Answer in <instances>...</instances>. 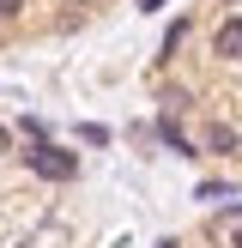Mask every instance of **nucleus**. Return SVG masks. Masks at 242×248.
I'll list each match as a JSON object with an SVG mask.
<instances>
[{
	"label": "nucleus",
	"mask_w": 242,
	"mask_h": 248,
	"mask_svg": "<svg viewBox=\"0 0 242 248\" xmlns=\"http://www.w3.org/2000/svg\"><path fill=\"white\" fill-rule=\"evenodd\" d=\"M212 55L230 61V67H242V12L218 18V31H212Z\"/></svg>",
	"instance_id": "obj_2"
},
{
	"label": "nucleus",
	"mask_w": 242,
	"mask_h": 248,
	"mask_svg": "<svg viewBox=\"0 0 242 248\" xmlns=\"http://www.w3.org/2000/svg\"><path fill=\"white\" fill-rule=\"evenodd\" d=\"M157 248H182V242H176V236H164V242H157Z\"/></svg>",
	"instance_id": "obj_14"
},
{
	"label": "nucleus",
	"mask_w": 242,
	"mask_h": 248,
	"mask_svg": "<svg viewBox=\"0 0 242 248\" xmlns=\"http://www.w3.org/2000/svg\"><path fill=\"white\" fill-rule=\"evenodd\" d=\"M6 145H12V127H6V121H0V152H6Z\"/></svg>",
	"instance_id": "obj_11"
},
{
	"label": "nucleus",
	"mask_w": 242,
	"mask_h": 248,
	"mask_svg": "<svg viewBox=\"0 0 242 248\" xmlns=\"http://www.w3.org/2000/svg\"><path fill=\"white\" fill-rule=\"evenodd\" d=\"M182 43H188V18H176V24H169V31H164V48H157V55L169 61V55H176Z\"/></svg>",
	"instance_id": "obj_5"
},
{
	"label": "nucleus",
	"mask_w": 242,
	"mask_h": 248,
	"mask_svg": "<svg viewBox=\"0 0 242 248\" xmlns=\"http://www.w3.org/2000/svg\"><path fill=\"white\" fill-rule=\"evenodd\" d=\"M18 157H24V170H30L36 182H55V188L79 176V152H67V145H55V140H36V145H24Z\"/></svg>",
	"instance_id": "obj_1"
},
{
	"label": "nucleus",
	"mask_w": 242,
	"mask_h": 248,
	"mask_svg": "<svg viewBox=\"0 0 242 248\" xmlns=\"http://www.w3.org/2000/svg\"><path fill=\"white\" fill-rule=\"evenodd\" d=\"M230 248H242V224H236V230H230Z\"/></svg>",
	"instance_id": "obj_12"
},
{
	"label": "nucleus",
	"mask_w": 242,
	"mask_h": 248,
	"mask_svg": "<svg viewBox=\"0 0 242 248\" xmlns=\"http://www.w3.org/2000/svg\"><path fill=\"white\" fill-rule=\"evenodd\" d=\"M169 6V0H139V12H164Z\"/></svg>",
	"instance_id": "obj_10"
},
{
	"label": "nucleus",
	"mask_w": 242,
	"mask_h": 248,
	"mask_svg": "<svg viewBox=\"0 0 242 248\" xmlns=\"http://www.w3.org/2000/svg\"><path fill=\"white\" fill-rule=\"evenodd\" d=\"M242 145V133L236 127H224V121H218V127H206V140H200V152H212V157H224V152H236Z\"/></svg>",
	"instance_id": "obj_4"
},
{
	"label": "nucleus",
	"mask_w": 242,
	"mask_h": 248,
	"mask_svg": "<svg viewBox=\"0 0 242 248\" xmlns=\"http://www.w3.org/2000/svg\"><path fill=\"white\" fill-rule=\"evenodd\" d=\"M18 133H24V140H30V145H36V140H48V127H43V121H30V115L18 121Z\"/></svg>",
	"instance_id": "obj_8"
},
{
	"label": "nucleus",
	"mask_w": 242,
	"mask_h": 248,
	"mask_svg": "<svg viewBox=\"0 0 242 248\" xmlns=\"http://www.w3.org/2000/svg\"><path fill=\"white\" fill-rule=\"evenodd\" d=\"M194 200H206V206H218V200H230V188H224V182H200V188H194Z\"/></svg>",
	"instance_id": "obj_6"
},
{
	"label": "nucleus",
	"mask_w": 242,
	"mask_h": 248,
	"mask_svg": "<svg viewBox=\"0 0 242 248\" xmlns=\"http://www.w3.org/2000/svg\"><path fill=\"white\" fill-rule=\"evenodd\" d=\"M24 6H30V0H0V18H18Z\"/></svg>",
	"instance_id": "obj_9"
},
{
	"label": "nucleus",
	"mask_w": 242,
	"mask_h": 248,
	"mask_svg": "<svg viewBox=\"0 0 242 248\" xmlns=\"http://www.w3.org/2000/svg\"><path fill=\"white\" fill-rule=\"evenodd\" d=\"M224 6H242V0H224Z\"/></svg>",
	"instance_id": "obj_15"
},
{
	"label": "nucleus",
	"mask_w": 242,
	"mask_h": 248,
	"mask_svg": "<svg viewBox=\"0 0 242 248\" xmlns=\"http://www.w3.org/2000/svg\"><path fill=\"white\" fill-rule=\"evenodd\" d=\"M60 6H97V0H60Z\"/></svg>",
	"instance_id": "obj_13"
},
{
	"label": "nucleus",
	"mask_w": 242,
	"mask_h": 248,
	"mask_svg": "<svg viewBox=\"0 0 242 248\" xmlns=\"http://www.w3.org/2000/svg\"><path fill=\"white\" fill-rule=\"evenodd\" d=\"M79 140H85V145H109V127H103V121H85Z\"/></svg>",
	"instance_id": "obj_7"
},
{
	"label": "nucleus",
	"mask_w": 242,
	"mask_h": 248,
	"mask_svg": "<svg viewBox=\"0 0 242 248\" xmlns=\"http://www.w3.org/2000/svg\"><path fill=\"white\" fill-rule=\"evenodd\" d=\"M151 127H157V140H164V145H169L176 157H200V145H194L188 133L176 127V115H169V109H157V121H151Z\"/></svg>",
	"instance_id": "obj_3"
}]
</instances>
